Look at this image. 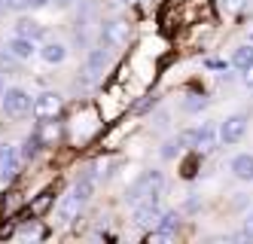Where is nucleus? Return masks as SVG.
Instances as JSON below:
<instances>
[{
    "instance_id": "obj_22",
    "label": "nucleus",
    "mask_w": 253,
    "mask_h": 244,
    "mask_svg": "<svg viewBox=\"0 0 253 244\" xmlns=\"http://www.w3.org/2000/svg\"><path fill=\"white\" fill-rule=\"evenodd\" d=\"M19 235H22V238H43L46 232L37 226V223H31V226H22V229H19Z\"/></svg>"
},
{
    "instance_id": "obj_12",
    "label": "nucleus",
    "mask_w": 253,
    "mask_h": 244,
    "mask_svg": "<svg viewBox=\"0 0 253 244\" xmlns=\"http://www.w3.org/2000/svg\"><path fill=\"white\" fill-rule=\"evenodd\" d=\"M34 135L40 138L43 146H49V144H55V141L61 138V125H58L55 119H40V125L34 128Z\"/></svg>"
},
{
    "instance_id": "obj_21",
    "label": "nucleus",
    "mask_w": 253,
    "mask_h": 244,
    "mask_svg": "<svg viewBox=\"0 0 253 244\" xmlns=\"http://www.w3.org/2000/svg\"><path fill=\"white\" fill-rule=\"evenodd\" d=\"M180 149H183V144H180V138H174V141H168V144H165L162 156H165V159H174V156L180 153Z\"/></svg>"
},
{
    "instance_id": "obj_26",
    "label": "nucleus",
    "mask_w": 253,
    "mask_h": 244,
    "mask_svg": "<svg viewBox=\"0 0 253 244\" xmlns=\"http://www.w3.org/2000/svg\"><path fill=\"white\" fill-rule=\"evenodd\" d=\"M28 6V0H6V9H15V12H19V9H25Z\"/></svg>"
},
{
    "instance_id": "obj_17",
    "label": "nucleus",
    "mask_w": 253,
    "mask_h": 244,
    "mask_svg": "<svg viewBox=\"0 0 253 244\" xmlns=\"http://www.w3.org/2000/svg\"><path fill=\"white\" fill-rule=\"evenodd\" d=\"M70 193H74L80 201H88V198H92V193H95V177H92V174H83V177L74 183V190H70Z\"/></svg>"
},
{
    "instance_id": "obj_27",
    "label": "nucleus",
    "mask_w": 253,
    "mask_h": 244,
    "mask_svg": "<svg viewBox=\"0 0 253 244\" xmlns=\"http://www.w3.org/2000/svg\"><path fill=\"white\" fill-rule=\"evenodd\" d=\"M46 3H52V0H28L31 9H40V6H46Z\"/></svg>"
},
{
    "instance_id": "obj_6",
    "label": "nucleus",
    "mask_w": 253,
    "mask_h": 244,
    "mask_svg": "<svg viewBox=\"0 0 253 244\" xmlns=\"http://www.w3.org/2000/svg\"><path fill=\"white\" fill-rule=\"evenodd\" d=\"M19 162H22V156H19L15 146H9V144L0 146V183L15 180V174H19Z\"/></svg>"
},
{
    "instance_id": "obj_18",
    "label": "nucleus",
    "mask_w": 253,
    "mask_h": 244,
    "mask_svg": "<svg viewBox=\"0 0 253 244\" xmlns=\"http://www.w3.org/2000/svg\"><path fill=\"white\" fill-rule=\"evenodd\" d=\"M159 229L162 232H177L180 229V214L177 211H165V214L159 217Z\"/></svg>"
},
{
    "instance_id": "obj_25",
    "label": "nucleus",
    "mask_w": 253,
    "mask_h": 244,
    "mask_svg": "<svg viewBox=\"0 0 253 244\" xmlns=\"http://www.w3.org/2000/svg\"><path fill=\"white\" fill-rule=\"evenodd\" d=\"M244 238H253V211L244 217Z\"/></svg>"
},
{
    "instance_id": "obj_3",
    "label": "nucleus",
    "mask_w": 253,
    "mask_h": 244,
    "mask_svg": "<svg viewBox=\"0 0 253 244\" xmlns=\"http://www.w3.org/2000/svg\"><path fill=\"white\" fill-rule=\"evenodd\" d=\"M101 40L104 46H113V49H125L131 40V31L125 22H119V18H110V22L101 25Z\"/></svg>"
},
{
    "instance_id": "obj_7",
    "label": "nucleus",
    "mask_w": 253,
    "mask_h": 244,
    "mask_svg": "<svg viewBox=\"0 0 253 244\" xmlns=\"http://www.w3.org/2000/svg\"><path fill=\"white\" fill-rule=\"evenodd\" d=\"M216 131H220V141H223V144H238V141L244 138V131H247V116L235 113V116L223 119V125L216 128Z\"/></svg>"
},
{
    "instance_id": "obj_13",
    "label": "nucleus",
    "mask_w": 253,
    "mask_h": 244,
    "mask_svg": "<svg viewBox=\"0 0 253 244\" xmlns=\"http://www.w3.org/2000/svg\"><path fill=\"white\" fill-rule=\"evenodd\" d=\"M37 52H40V58H43L46 64H61V61L67 58V46H64V43H55V40L43 43Z\"/></svg>"
},
{
    "instance_id": "obj_20",
    "label": "nucleus",
    "mask_w": 253,
    "mask_h": 244,
    "mask_svg": "<svg viewBox=\"0 0 253 244\" xmlns=\"http://www.w3.org/2000/svg\"><path fill=\"white\" fill-rule=\"evenodd\" d=\"M49 204H52V193H43V195H40L37 201L31 204V214H34V217H40V214H46V211H49Z\"/></svg>"
},
{
    "instance_id": "obj_8",
    "label": "nucleus",
    "mask_w": 253,
    "mask_h": 244,
    "mask_svg": "<svg viewBox=\"0 0 253 244\" xmlns=\"http://www.w3.org/2000/svg\"><path fill=\"white\" fill-rule=\"evenodd\" d=\"M107 64H110V55H107L104 46L88 49V58H85V73H88V80H98L101 73L107 70Z\"/></svg>"
},
{
    "instance_id": "obj_9",
    "label": "nucleus",
    "mask_w": 253,
    "mask_h": 244,
    "mask_svg": "<svg viewBox=\"0 0 253 244\" xmlns=\"http://www.w3.org/2000/svg\"><path fill=\"white\" fill-rule=\"evenodd\" d=\"M216 141H220V131L213 128V122H205L202 128H195V146L198 153H211V149L216 146Z\"/></svg>"
},
{
    "instance_id": "obj_2",
    "label": "nucleus",
    "mask_w": 253,
    "mask_h": 244,
    "mask_svg": "<svg viewBox=\"0 0 253 244\" xmlns=\"http://www.w3.org/2000/svg\"><path fill=\"white\" fill-rule=\"evenodd\" d=\"M0 104H3V113L12 116V119H22L25 113H31V95L25 89H6L3 98H0Z\"/></svg>"
},
{
    "instance_id": "obj_23",
    "label": "nucleus",
    "mask_w": 253,
    "mask_h": 244,
    "mask_svg": "<svg viewBox=\"0 0 253 244\" xmlns=\"http://www.w3.org/2000/svg\"><path fill=\"white\" fill-rule=\"evenodd\" d=\"M150 241H156V244H168V241H174V232H162V229H156V232L150 235Z\"/></svg>"
},
{
    "instance_id": "obj_16",
    "label": "nucleus",
    "mask_w": 253,
    "mask_h": 244,
    "mask_svg": "<svg viewBox=\"0 0 253 244\" xmlns=\"http://www.w3.org/2000/svg\"><path fill=\"white\" fill-rule=\"evenodd\" d=\"M232 67H238L241 73H244L247 67H253V43L235 49V55H232Z\"/></svg>"
},
{
    "instance_id": "obj_29",
    "label": "nucleus",
    "mask_w": 253,
    "mask_h": 244,
    "mask_svg": "<svg viewBox=\"0 0 253 244\" xmlns=\"http://www.w3.org/2000/svg\"><path fill=\"white\" fill-rule=\"evenodd\" d=\"M52 3H55V6H58V9H67V6H70V3H74V0H52Z\"/></svg>"
},
{
    "instance_id": "obj_5",
    "label": "nucleus",
    "mask_w": 253,
    "mask_h": 244,
    "mask_svg": "<svg viewBox=\"0 0 253 244\" xmlns=\"http://www.w3.org/2000/svg\"><path fill=\"white\" fill-rule=\"evenodd\" d=\"M159 217H162V211H159V195H150V198H143V201L134 204V226L147 229V226H153Z\"/></svg>"
},
{
    "instance_id": "obj_1",
    "label": "nucleus",
    "mask_w": 253,
    "mask_h": 244,
    "mask_svg": "<svg viewBox=\"0 0 253 244\" xmlns=\"http://www.w3.org/2000/svg\"><path fill=\"white\" fill-rule=\"evenodd\" d=\"M162 183H165L162 171H143V174L128 186V195H125V201H128V204H137V201L150 198V195H159V193H162Z\"/></svg>"
},
{
    "instance_id": "obj_11",
    "label": "nucleus",
    "mask_w": 253,
    "mask_h": 244,
    "mask_svg": "<svg viewBox=\"0 0 253 244\" xmlns=\"http://www.w3.org/2000/svg\"><path fill=\"white\" fill-rule=\"evenodd\" d=\"M6 49H9L19 61H28V58H34V52H37V43L28 40V37H22V34H15L12 40L6 43Z\"/></svg>"
},
{
    "instance_id": "obj_4",
    "label": "nucleus",
    "mask_w": 253,
    "mask_h": 244,
    "mask_svg": "<svg viewBox=\"0 0 253 244\" xmlns=\"http://www.w3.org/2000/svg\"><path fill=\"white\" fill-rule=\"evenodd\" d=\"M61 113V95L58 92H43L34 98V116L37 119H58Z\"/></svg>"
},
{
    "instance_id": "obj_28",
    "label": "nucleus",
    "mask_w": 253,
    "mask_h": 244,
    "mask_svg": "<svg viewBox=\"0 0 253 244\" xmlns=\"http://www.w3.org/2000/svg\"><path fill=\"white\" fill-rule=\"evenodd\" d=\"M244 83L253 89V67H247V70H244Z\"/></svg>"
},
{
    "instance_id": "obj_15",
    "label": "nucleus",
    "mask_w": 253,
    "mask_h": 244,
    "mask_svg": "<svg viewBox=\"0 0 253 244\" xmlns=\"http://www.w3.org/2000/svg\"><path fill=\"white\" fill-rule=\"evenodd\" d=\"M15 34H22V37L37 43V40H43V25L37 18H19V22H15Z\"/></svg>"
},
{
    "instance_id": "obj_24",
    "label": "nucleus",
    "mask_w": 253,
    "mask_h": 244,
    "mask_svg": "<svg viewBox=\"0 0 253 244\" xmlns=\"http://www.w3.org/2000/svg\"><path fill=\"white\" fill-rule=\"evenodd\" d=\"M223 6H226V12H241L247 6V0H223Z\"/></svg>"
},
{
    "instance_id": "obj_14",
    "label": "nucleus",
    "mask_w": 253,
    "mask_h": 244,
    "mask_svg": "<svg viewBox=\"0 0 253 244\" xmlns=\"http://www.w3.org/2000/svg\"><path fill=\"white\" fill-rule=\"evenodd\" d=\"M229 168H232V174L238 177V180H247V183L253 180V156H250V153H241V156H235Z\"/></svg>"
},
{
    "instance_id": "obj_10",
    "label": "nucleus",
    "mask_w": 253,
    "mask_h": 244,
    "mask_svg": "<svg viewBox=\"0 0 253 244\" xmlns=\"http://www.w3.org/2000/svg\"><path fill=\"white\" fill-rule=\"evenodd\" d=\"M80 211H83V201H80L74 193H67V195L58 201V220H61V223H74V220H80Z\"/></svg>"
},
{
    "instance_id": "obj_30",
    "label": "nucleus",
    "mask_w": 253,
    "mask_h": 244,
    "mask_svg": "<svg viewBox=\"0 0 253 244\" xmlns=\"http://www.w3.org/2000/svg\"><path fill=\"white\" fill-rule=\"evenodd\" d=\"M3 92H6V86H3V80H0V98H3Z\"/></svg>"
},
{
    "instance_id": "obj_19",
    "label": "nucleus",
    "mask_w": 253,
    "mask_h": 244,
    "mask_svg": "<svg viewBox=\"0 0 253 244\" xmlns=\"http://www.w3.org/2000/svg\"><path fill=\"white\" fill-rule=\"evenodd\" d=\"M205 107H208V98H205V95H189V98L183 101V110H186V113H202Z\"/></svg>"
}]
</instances>
